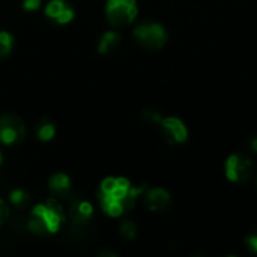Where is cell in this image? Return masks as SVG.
Instances as JSON below:
<instances>
[{
	"mask_svg": "<svg viewBox=\"0 0 257 257\" xmlns=\"http://www.w3.org/2000/svg\"><path fill=\"white\" fill-rule=\"evenodd\" d=\"M48 188L56 199H68L72 193L71 178L66 173H54L48 181Z\"/></svg>",
	"mask_w": 257,
	"mask_h": 257,
	"instance_id": "obj_8",
	"label": "cell"
},
{
	"mask_svg": "<svg viewBox=\"0 0 257 257\" xmlns=\"http://www.w3.org/2000/svg\"><path fill=\"white\" fill-rule=\"evenodd\" d=\"M45 15L57 24H68L74 20V9L66 3V0H50L44 9Z\"/></svg>",
	"mask_w": 257,
	"mask_h": 257,
	"instance_id": "obj_7",
	"label": "cell"
},
{
	"mask_svg": "<svg viewBox=\"0 0 257 257\" xmlns=\"http://www.w3.org/2000/svg\"><path fill=\"white\" fill-rule=\"evenodd\" d=\"M0 164H2V154H0Z\"/></svg>",
	"mask_w": 257,
	"mask_h": 257,
	"instance_id": "obj_22",
	"label": "cell"
},
{
	"mask_svg": "<svg viewBox=\"0 0 257 257\" xmlns=\"http://www.w3.org/2000/svg\"><path fill=\"white\" fill-rule=\"evenodd\" d=\"M145 203L154 212L164 211L170 203V196L163 188H152L145 194Z\"/></svg>",
	"mask_w": 257,
	"mask_h": 257,
	"instance_id": "obj_9",
	"label": "cell"
},
{
	"mask_svg": "<svg viewBox=\"0 0 257 257\" xmlns=\"http://www.w3.org/2000/svg\"><path fill=\"white\" fill-rule=\"evenodd\" d=\"M69 217H71L74 224H84V223L90 221V218L93 217V206H92V203L86 202V200H75L71 205Z\"/></svg>",
	"mask_w": 257,
	"mask_h": 257,
	"instance_id": "obj_10",
	"label": "cell"
},
{
	"mask_svg": "<svg viewBox=\"0 0 257 257\" xmlns=\"http://www.w3.org/2000/svg\"><path fill=\"white\" fill-rule=\"evenodd\" d=\"M160 126H161V131H163L164 139L169 143H172V145L184 143L187 140V137H188L187 126L178 117H166V119H161Z\"/></svg>",
	"mask_w": 257,
	"mask_h": 257,
	"instance_id": "obj_6",
	"label": "cell"
},
{
	"mask_svg": "<svg viewBox=\"0 0 257 257\" xmlns=\"http://www.w3.org/2000/svg\"><path fill=\"white\" fill-rule=\"evenodd\" d=\"M26 137V125L21 117L15 114L0 116V143L5 146H12L23 142Z\"/></svg>",
	"mask_w": 257,
	"mask_h": 257,
	"instance_id": "obj_4",
	"label": "cell"
},
{
	"mask_svg": "<svg viewBox=\"0 0 257 257\" xmlns=\"http://www.w3.org/2000/svg\"><path fill=\"white\" fill-rule=\"evenodd\" d=\"M8 215H9V209L6 206V203L0 199V224H2V221H5L8 218Z\"/></svg>",
	"mask_w": 257,
	"mask_h": 257,
	"instance_id": "obj_19",
	"label": "cell"
},
{
	"mask_svg": "<svg viewBox=\"0 0 257 257\" xmlns=\"http://www.w3.org/2000/svg\"><path fill=\"white\" fill-rule=\"evenodd\" d=\"M120 235L126 239H134L137 236V224L131 220H125L120 224Z\"/></svg>",
	"mask_w": 257,
	"mask_h": 257,
	"instance_id": "obj_16",
	"label": "cell"
},
{
	"mask_svg": "<svg viewBox=\"0 0 257 257\" xmlns=\"http://www.w3.org/2000/svg\"><path fill=\"white\" fill-rule=\"evenodd\" d=\"M14 47V36L9 32H0V59H5L11 54Z\"/></svg>",
	"mask_w": 257,
	"mask_h": 257,
	"instance_id": "obj_14",
	"label": "cell"
},
{
	"mask_svg": "<svg viewBox=\"0 0 257 257\" xmlns=\"http://www.w3.org/2000/svg\"><path fill=\"white\" fill-rule=\"evenodd\" d=\"M32 212L39 215L44 220L48 233H57L60 226H62V223L66 218V215L63 212V208H62L60 202L56 197H51L47 202L36 205L32 209Z\"/></svg>",
	"mask_w": 257,
	"mask_h": 257,
	"instance_id": "obj_3",
	"label": "cell"
},
{
	"mask_svg": "<svg viewBox=\"0 0 257 257\" xmlns=\"http://www.w3.org/2000/svg\"><path fill=\"white\" fill-rule=\"evenodd\" d=\"M254 172L253 161L245 155H232L226 161V175L232 182H245Z\"/></svg>",
	"mask_w": 257,
	"mask_h": 257,
	"instance_id": "obj_5",
	"label": "cell"
},
{
	"mask_svg": "<svg viewBox=\"0 0 257 257\" xmlns=\"http://www.w3.org/2000/svg\"><path fill=\"white\" fill-rule=\"evenodd\" d=\"M120 44V35L114 30H108L105 33H102V36L99 38L98 42V51L101 54H108L111 51H114Z\"/></svg>",
	"mask_w": 257,
	"mask_h": 257,
	"instance_id": "obj_11",
	"label": "cell"
},
{
	"mask_svg": "<svg viewBox=\"0 0 257 257\" xmlns=\"http://www.w3.org/2000/svg\"><path fill=\"white\" fill-rule=\"evenodd\" d=\"M42 5V0H23V9L24 11H36Z\"/></svg>",
	"mask_w": 257,
	"mask_h": 257,
	"instance_id": "obj_18",
	"label": "cell"
},
{
	"mask_svg": "<svg viewBox=\"0 0 257 257\" xmlns=\"http://www.w3.org/2000/svg\"><path fill=\"white\" fill-rule=\"evenodd\" d=\"M9 202H11L14 206L21 208L23 205H26V203L29 202V194H27L24 190H21V188L12 190V191L9 193Z\"/></svg>",
	"mask_w": 257,
	"mask_h": 257,
	"instance_id": "obj_15",
	"label": "cell"
},
{
	"mask_svg": "<svg viewBox=\"0 0 257 257\" xmlns=\"http://www.w3.org/2000/svg\"><path fill=\"white\" fill-rule=\"evenodd\" d=\"M247 245L250 247L251 251L257 253V235H253V236H250V238L247 239Z\"/></svg>",
	"mask_w": 257,
	"mask_h": 257,
	"instance_id": "obj_20",
	"label": "cell"
},
{
	"mask_svg": "<svg viewBox=\"0 0 257 257\" xmlns=\"http://www.w3.org/2000/svg\"><path fill=\"white\" fill-rule=\"evenodd\" d=\"M139 14L136 0H107L105 17L110 26L120 29L130 26Z\"/></svg>",
	"mask_w": 257,
	"mask_h": 257,
	"instance_id": "obj_1",
	"label": "cell"
},
{
	"mask_svg": "<svg viewBox=\"0 0 257 257\" xmlns=\"http://www.w3.org/2000/svg\"><path fill=\"white\" fill-rule=\"evenodd\" d=\"M36 136L41 142H50L54 139L56 136V125L47 119L41 120L38 125H36Z\"/></svg>",
	"mask_w": 257,
	"mask_h": 257,
	"instance_id": "obj_12",
	"label": "cell"
},
{
	"mask_svg": "<svg viewBox=\"0 0 257 257\" xmlns=\"http://www.w3.org/2000/svg\"><path fill=\"white\" fill-rule=\"evenodd\" d=\"M251 149L257 152V137H254L253 140H251Z\"/></svg>",
	"mask_w": 257,
	"mask_h": 257,
	"instance_id": "obj_21",
	"label": "cell"
},
{
	"mask_svg": "<svg viewBox=\"0 0 257 257\" xmlns=\"http://www.w3.org/2000/svg\"><path fill=\"white\" fill-rule=\"evenodd\" d=\"M143 117H145V120H148V122H151V123H160L161 122V116H160V113H157V111H154V110H146L145 113H143Z\"/></svg>",
	"mask_w": 257,
	"mask_h": 257,
	"instance_id": "obj_17",
	"label": "cell"
},
{
	"mask_svg": "<svg viewBox=\"0 0 257 257\" xmlns=\"http://www.w3.org/2000/svg\"><path fill=\"white\" fill-rule=\"evenodd\" d=\"M134 38L143 48L155 51L167 42V32L158 23H143L134 29Z\"/></svg>",
	"mask_w": 257,
	"mask_h": 257,
	"instance_id": "obj_2",
	"label": "cell"
},
{
	"mask_svg": "<svg viewBox=\"0 0 257 257\" xmlns=\"http://www.w3.org/2000/svg\"><path fill=\"white\" fill-rule=\"evenodd\" d=\"M27 227H29V230H30L32 233H35V235H38V236H42V235L48 233L44 220H42L39 215L33 214V212H30V217H29V221H27Z\"/></svg>",
	"mask_w": 257,
	"mask_h": 257,
	"instance_id": "obj_13",
	"label": "cell"
}]
</instances>
